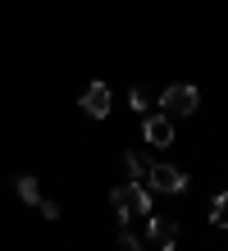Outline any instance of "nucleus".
Listing matches in <instances>:
<instances>
[{"mask_svg": "<svg viewBox=\"0 0 228 251\" xmlns=\"http://www.w3.org/2000/svg\"><path fill=\"white\" fill-rule=\"evenodd\" d=\"M110 201H114V215L124 224L137 219V215H151V187H142V183H119Z\"/></svg>", "mask_w": 228, "mask_h": 251, "instance_id": "f257e3e1", "label": "nucleus"}, {"mask_svg": "<svg viewBox=\"0 0 228 251\" xmlns=\"http://www.w3.org/2000/svg\"><path fill=\"white\" fill-rule=\"evenodd\" d=\"M196 87L192 82H174V87H164V96H160V114H169V119H178V114H192L196 110Z\"/></svg>", "mask_w": 228, "mask_h": 251, "instance_id": "f03ea898", "label": "nucleus"}, {"mask_svg": "<svg viewBox=\"0 0 228 251\" xmlns=\"http://www.w3.org/2000/svg\"><path fill=\"white\" fill-rule=\"evenodd\" d=\"M146 178H151V187H155V192H169V197L187 187V174L174 169V165H151V169H146Z\"/></svg>", "mask_w": 228, "mask_h": 251, "instance_id": "7ed1b4c3", "label": "nucleus"}, {"mask_svg": "<svg viewBox=\"0 0 228 251\" xmlns=\"http://www.w3.org/2000/svg\"><path fill=\"white\" fill-rule=\"evenodd\" d=\"M142 137L151 146H169L174 142V119L169 114H142Z\"/></svg>", "mask_w": 228, "mask_h": 251, "instance_id": "20e7f679", "label": "nucleus"}, {"mask_svg": "<svg viewBox=\"0 0 228 251\" xmlns=\"http://www.w3.org/2000/svg\"><path fill=\"white\" fill-rule=\"evenodd\" d=\"M110 105H114V96H110V87H105V82H91L87 92H82V110L91 114V119H105Z\"/></svg>", "mask_w": 228, "mask_h": 251, "instance_id": "39448f33", "label": "nucleus"}, {"mask_svg": "<svg viewBox=\"0 0 228 251\" xmlns=\"http://www.w3.org/2000/svg\"><path fill=\"white\" fill-rule=\"evenodd\" d=\"M151 242H155L160 251H174L178 247V224H174L169 215H155V219H151Z\"/></svg>", "mask_w": 228, "mask_h": 251, "instance_id": "423d86ee", "label": "nucleus"}, {"mask_svg": "<svg viewBox=\"0 0 228 251\" xmlns=\"http://www.w3.org/2000/svg\"><path fill=\"white\" fill-rule=\"evenodd\" d=\"M210 224L228 228V192H219V197H215V205H210Z\"/></svg>", "mask_w": 228, "mask_h": 251, "instance_id": "0eeeda50", "label": "nucleus"}, {"mask_svg": "<svg viewBox=\"0 0 228 251\" xmlns=\"http://www.w3.org/2000/svg\"><path fill=\"white\" fill-rule=\"evenodd\" d=\"M124 165H128V178H132V183H142V178H146V160L137 155V151H128V155H124Z\"/></svg>", "mask_w": 228, "mask_h": 251, "instance_id": "6e6552de", "label": "nucleus"}, {"mask_svg": "<svg viewBox=\"0 0 228 251\" xmlns=\"http://www.w3.org/2000/svg\"><path fill=\"white\" fill-rule=\"evenodd\" d=\"M19 197H23L27 205H41V187H37V178H19Z\"/></svg>", "mask_w": 228, "mask_h": 251, "instance_id": "1a4fd4ad", "label": "nucleus"}, {"mask_svg": "<svg viewBox=\"0 0 228 251\" xmlns=\"http://www.w3.org/2000/svg\"><path fill=\"white\" fill-rule=\"evenodd\" d=\"M119 247H124V251H142V242H137L132 228H119Z\"/></svg>", "mask_w": 228, "mask_h": 251, "instance_id": "9d476101", "label": "nucleus"}, {"mask_svg": "<svg viewBox=\"0 0 228 251\" xmlns=\"http://www.w3.org/2000/svg\"><path fill=\"white\" fill-rule=\"evenodd\" d=\"M128 100H132V110H142V114H146V96H142V87H132Z\"/></svg>", "mask_w": 228, "mask_h": 251, "instance_id": "9b49d317", "label": "nucleus"}]
</instances>
